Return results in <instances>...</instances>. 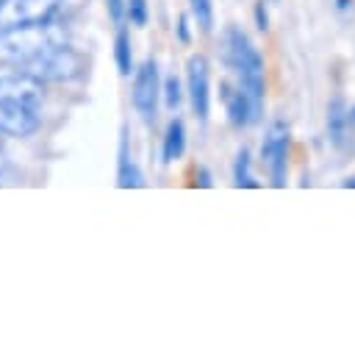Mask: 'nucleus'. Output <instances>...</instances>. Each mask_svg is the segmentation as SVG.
<instances>
[{
	"label": "nucleus",
	"instance_id": "obj_1",
	"mask_svg": "<svg viewBox=\"0 0 355 353\" xmlns=\"http://www.w3.org/2000/svg\"><path fill=\"white\" fill-rule=\"evenodd\" d=\"M42 125V81L14 72L0 78V133L25 139Z\"/></svg>",
	"mask_w": 355,
	"mask_h": 353
},
{
	"label": "nucleus",
	"instance_id": "obj_2",
	"mask_svg": "<svg viewBox=\"0 0 355 353\" xmlns=\"http://www.w3.org/2000/svg\"><path fill=\"white\" fill-rule=\"evenodd\" d=\"M61 42H67V36L53 22L0 25V67H8L14 72H22L36 58H42L50 47H55Z\"/></svg>",
	"mask_w": 355,
	"mask_h": 353
},
{
	"label": "nucleus",
	"instance_id": "obj_3",
	"mask_svg": "<svg viewBox=\"0 0 355 353\" xmlns=\"http://www.w3.org/2000/svg\"><path fill=\"white\" fill-rule=\"evenodd\" d=\"M219 58L227 69H233L239 78H250V75H263V56L258 53V47L252 44V39L239 28V25H227L222 31V42H219Z\"/></svg>",
	"mask_w": 355,
	"mask_h": 353
},
{
	"label": "nucleus",
	"instance_id": "obj_4",
	"mask_svg": "<svg viewBox=\"0 0 355 353\" xmlns=\"http://www.w3.org/2000/svg\"><path fill=\"white\" fill-rule=\"evenodd\" d=\"M22 72L36 78V81H72V78H78L83 72V58L67 42H61V44L50 47L42 58H36Z\"/></svg>",
	"mask_w": 355,
	"mask_h": 353
},
{
	"label": "nucleus",
	"instance_id": "obj_5",
	"mask_svg": "<svg viewBox=\"0 0 355 353\" xmlns=\"http://www.w3.org/2000/svg\"><path fill=\"white\" fill-rule=\"evenodd\" d=\"M161 75H158V64L155 58H144L139 64V69L133 72V86H130V103L133 108L141 114L144 122L155 120L158 111V95H161Z\"/></svg>",
	"mask_w": 355,
	"mask_h": 353
},
{
	"label": "nucleus",
	"instance_id": "obj_6",
	"mask_svg": "<svg viewBox=\"0 0 355 353\" xmlns=\"http://www.w3.org/2000/svg\"><path fill=\"white\" fill-rule=\"evenodd\" d=\"M186 92L197 120H208L211 108V64L202 53H191L186 61Z\"/></svg>",
	"mask_w": 355,
	"mask_h": 353
},
{
	"label": "nucleus",
	"instance_id": "obj_7",
	"mask_svg": "<svg viewBox=\"0 0 355 353\" xmlns=\"http://www.w3.org/2000/svg\"><path fill=\"white\" fill-rule=\"evenodd\" d=\"M64 0H3L0 25H36L53 22Z\"/></svg>",
	"mask_w": 355,
	"mask_h": 353
},
{
	"label": "nucleus",
	"instance_id": "obj_8",
	"mask_svg": "<svg viewBox=\"0 0 355 353\" xmlns=\"http://www.w3.org/2000/svg\"><path fill=\"white\" fill-rule=\"evenodd\" d=\"M219 95L225 100V111H227V122L233 128H247V125H255L261 120V111L263 106L252 100V95L241 86V83H227L222 81L219 83Z\"/></svg>",
	"mask_w": 355,
	"mask_h": 353
},
{
	"label": "nucleus",
	"instance_id": "obj_9",
	"mask_svg": "<svg viewBox=\"0 0 355 353\" xmlns=\"http://www.w3.org/2000/svg\"><path fill=\"white\" fill-rule=\"evenodd\" d=\"M116 186L119 189H141L144 186V175L139 170V164L130 156L128 147V131H119V150H116Z\"/></svg>",
	"mask_w": 355,
	"mask_h": 353
},
{
	"label": "nucleus",
	"instance_id": "obj_10",
	"mask_svg": "<svg viewBox=\"0 0 355 353\" xmlns=\"http://www.w3.org/2000/svg\"><path fill=\"white\" fill-rule=\"evenodd\" d=\"M347 103L341 95H336L330 103H327V142L341 150L347 142H349V128H347Z\"/></svg>",
	"mask_w": 355,
	"mask_h": 353
},
{
	"label": "nucleus",
	"instance_id": "obj_11",
	"mask_svg": "<svg viewBox=\"0 0 355 353\" xmlns=\"http://www.w3.org/2000/svg\"><path fill=\"white\" fill-rule=\"evenodd\" d=\"M183 153H186V125H183L180 117H172V120L166 122V131H164L161 161H164V164H172V161H178Z\"/></svg>",
	"mask_w": 355,
	"mask_h": 353
},
{
	"label": "nucleus",
	"instance_id": "obj_12",
	"mask_svg": "<svg viewBox=\"0 0 355 353\" xmlns=\"http://www.w3.org/2000/svg\"><path fill=\"white\" fill-rule=\"evenodd\" d=\"M288 145H291V133H288V136H283V139L275 145L272 156L266 158L269 181H272V186H275V189H283V186H286V172H288Z\"/></svg>",
	"mask_w": 355,
	"mask_h": 353
},
{
	"label": "nucleus",
	"instance_id": "obj_13",
	"mask_svg": "<svg viewBox=\"0 0 355 353\" xmlns=\"http://www.w3.org/2000/svg\"><path fill=\"white\" fill-rule=\"evenodd\" d=\"M114 61H116V69L122 78H128L133 69V47H130V33L125 25H119L116 36H114Z\"/></svg>",
	"mask_w": 355,
	"mask_h": 353
},
{
	"label": "nucleus",
	"instance_id": "obj_14",
	"mask_svg": "<svg viewBox=\"0 0 355 353\" xmlns=\"http://www.w3.org/2000/svg\"><path fill=\"white\" fill-rule=\"evenodd\" d=\"M233 186H239V189H258L261 186L252 178V172H250V150L247 147H241L236 153V161H233Z\"/></svg>",
	"mask_w": 355,
	"mask_h": 353
},
{
	"label": "nucleus",
	"instance_id": "obj_15",
	"mask_svg": "<svg viewBox=\"0 0 355 353\" xmlns=\"http://www.w3.org/2000/svg\"><path fill=\"white\" fill-rule=\"evenodd\" d=\"M189 14H191V19L197 22V28L202 33L214 31V6H211V0H189Z\"/></svg>",
	"mask_w": 355,
	"mask_h": 353
},
{
	"label": "nucleus",
	"instance_id": "obj_16",
	"mask_svg": "<svg viewBox=\"0 0 355 353\" xmlns=\"http://www.w3.org/2000/svg\"><path fill=\"white\" fill-rule=\"evenodd\" d=\"M125 19L136 28H144L150 19V6L147 0H125Z\"/></svg>",
	"mask_w": 355,
	"mask_h": 353
},
{
	"label": "nucleus",
	"instance_id": "obj_17",
	"mask_svg": "<svg viewBox=\"0 0 355 353\" xmlns=\"http://www.w3.org/2000/svg\"><path fill=\"white\" fill-rule=\"evenodd\" d=\"M164 103L172 111H178V106L183 103V89H180V78L178 75H169L164 81Z\"/></svg>",
	"mask_w": 355,
	"mask_h": 353
},
{
	"label": "nucleus",
	"instance_id": "obj_18",
	"mask_svg": "<svg viewBox=\"0 0 355 353\" xmlns=\"http://www.w3.org/2000/svg\"><path fill=\"white\" fill-rule=\"evenodd\" d=\"M105 11H108L114 25H122V19H125V0H105Z\"/></svg>",
	"mask_w": 355,
	"mask_h": 353
},
{
	"label": "nucleus",
	"instance_id": "obj_19",
	"mask_svg": "<svg viewBox=\"0 0 355 353\" xmlns=\"http://www.w3.org/2000/svg\"><path fill=\"white\" fill-rule=\"evenodd\" d=\"M194 186H200V189H211L214 186V175H211L208 167H202V164L194 167Z\"/></svg>",
	"mask_w": 355,
	"mask_h": 353
},
{
	"label": "nucleus",
	"instance_id": "obj_20",
	"mask_svg": "<svg viewBox=\"0 0 355 353\" xmlns=\"http://www.w3.org/2000/svg\"><path fill=\"white\" fill-rule=\"evenodd\" d=\"M252 17H255V28H258V31H266V28H269V11H266L263 0H258V3H255Z\"/></svg>",
	"mask_w": 355,
	"mask_h": 353
},
{
	"label": "nucleus",
	"instance_id": "obj_21",
	"mask_svg": "<svg viewBox=\"0 0 355 353\" xmlns=\"http://www.w3.org/2000/svg\"><path fill=\"white\" fill-rule=\"evenodd\" d=\"M178 39H180L183 44L191 42V33H189V14H180V17H178Z\"/></svg>",
	"mask_w": 355,
	"mask_h": 353
},
{
	"label": "nucleus",
	"instance_id": "obj_22",
	"mask_svg": "<svg viewBox=\"0 0 355 353\" xmlns=\"http://www.w3.org/2000/svg\"><path fill=\"white\" fill-rule=\"evenodd\" d=\"M347 128H349V139L355 136V106L347 111Z\"/></svg>",
	"mask_w": 355,
	"mask_h": 353
},
{
	"label": "nucleus",
	"instance_id": "obj_23",
	"mask_svg": "<svg viewBox=\"0 0 355 353\" xmlns=\"http://www.w3.org/2000/svg\"><path fill=\"white\" fill-rule=\"evenodd\" d=\"M336 8L338 11H349L352 8V0H336Z\"/></svg>",
	"mask_w": 355,
	"mask_h": 353
},
{
	"label": "nucleus",
	"instance_id": "obj_24",
	"mask_svg": "<svg viewBox=\"0 0 355 353\" xmlns=\"http://www.w3.org/2000/svg\"><path fill=\"white\" fill-rule=\"evenodd\" d=\"M341 186H344V189H355V175L344 178V181H341Z\"/></svg>",
	"mask_w": 355,
	"mask_h": 353
},
{
	"label": "nucleus",
	"instance_id": "obj_25",
	"mask_svg": "<svg viewBox=\"0 0 355 353\" xmlns=\"http://www.w3.org/2000/svg\"><path fill=\"white\" fill-rule=\"evenodd\" d=\"M3 139H6V136H3V133H0V150H3Z\"/></svg>",
	"mask_w": 355,
	"mask_h": 353
},
{
	"label": "nucleus",
	"instance_id": "obj_26",
	"mask_svg": "<svg viewBox=\"0 0 355 353\" xmlns=\"http://www.w3.org/2000/svg\"><path fill=\"white\" fill-rule=\"evenodd\" d=\"M0 3H3V0H0Z\"/></svg>",
	"mask_w": 355,
	"mask_h": 353
}]
</instances>
